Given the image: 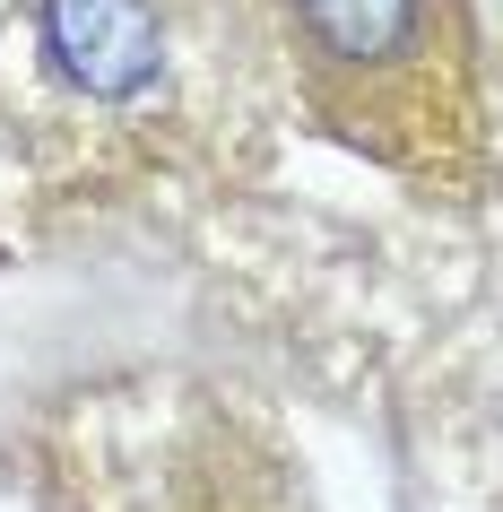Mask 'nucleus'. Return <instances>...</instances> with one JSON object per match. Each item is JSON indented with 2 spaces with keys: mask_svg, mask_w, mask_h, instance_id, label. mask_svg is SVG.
I'll use <instances>...</instances> for the list:
<instances>
[{
  "mask_svg": "<svg viewBox=\"0 0 503 512\" xmlns=\"http://www.w3.org/2000/svg\"><path fill=\"white\" fill-rule=\"evenodd\" d=\"M304 105L365 157L460 183L477 165L469 0H269Z\"/></svg>",
  "mask_w": 503,
  "mask_h": 512,
  "instance_id": "nucleus-1",
  "label": "nucleus"
},
{
  "mask_svg": "<svg viewBox=\"0 0 503 512\" xmlns=\"http://www.w3.org/2000/svg\"><path fill=\"white\" fill-rule=\"evenodd\" d=\"M35 44L87 105H139L165 79V0H35Z\"/></svg>",
  "mask_w": 503,
  "mask_h": 512,
  "instance_id": "nucleus-2",
  "label": "nucleus"
}]
</instances>
